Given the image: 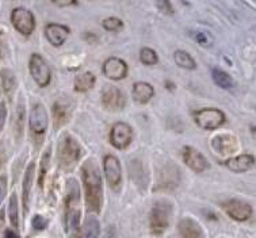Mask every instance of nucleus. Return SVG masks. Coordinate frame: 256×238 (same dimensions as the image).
Masks as SVG:
<instances>
[{
	"label": "nucleus",
	"instance_id": "f3484780",
	"mask_svg": "<svg viewBox=\"0 0 256 238\" xmlns=\"http://www.w3.org/2000/svg\"><path fill=\"white\" fill-rule=\"evenodd\" d=\"M70 35V28L64 24L49 23L45 27V37L53 46H61Z\"/></svg>",
	"mask_w": 256,
	"mask_h": 238
},
{
	"label": "nucleus",
	"instance_id": "2f4dec72",
	"mask_svg": "<svg viewBox=\"0 0 256 238\" xmlns=\"http://www.w3.org/2000/svg\"><path fill=\"white\" fill-rule=\"evenodd\" d=\"M156 5H158V8L160 9L164 15L174 14L172 4H171V1H170V0H156Z\"/></svg>",
	"mask_w": 256,
	"mask_h": 238
},
{
	"label": "nucleus",
	"instance_id": "f8f14e48",
	"mask_svg": "<svg viewBox=\"0 0 256 238\" xmlns=\"http://www.w3.org/2000/svg\"><path fill=\"white\" fill-rule=\"evenodd\" d=\"M103 73L110 80H122L128 75V64L118 57H110L103 64Z\"/></svg>",
	"mask_w": 256,
	"mask_h": 238
},
{
	"label": "nucleus",
	"instance_id": "9b49d317",
	"mask_svg": "<svg viewBox=\"0 0 256 238\" xmlns=\"http://www.w3.org/2000/svg\"><path fill=\"white\" fill-rule=\"evenodd\" d=\"M48 112L45 107L42 106L41 103L34 104L32 111H30V118H28V125L30 129L33 131L34 134L42 136L48 129Z\"/></svg>",
	"mask_w": 256,
	"mask_h": 238
},
{
	"label": "nucleus",
	"instance_id": "473e14b6",
	"mask_svg": "<svg viewBox=\"0 0 256 238\" xmlns=\"http://www.w3.org/2000/svg\"><path fill=\"white\" fill-rule=\"evenodd\" d=\"M48 226V221L42 215H36L33 218V228L37 230H44Z\"/></svg>",
	"mask_w": 256,
	"mask_h": 238
},
{
	"label": "nucleus",
	"instance_id": "b1692460",
	"mask_svg": "<svg viewBox=\"0 0 256 238\" xmlns=\"http://www.w3.org/2000/svg\"><path fill=\"white\" fill-rule=\"evenodd\" d=\"M99 233H100V226H99L98 220L94 217H90L84 222L80 238H98Z\"/></svg>",
	"mask_w": 256,
	"mask_h": 238
},
{
	"label": "nucleus",
	"instance_id": "0eeeda50",
	"mask_svg": "<svg viewBox=\"0 0 256 238\" xmlns=\"http://www.w3.org/2000/svg\"><path fill=\"white\" fill-rule=\"evenodd\" d=\"M28 68H30V73L33 76L34 81L37 83L40 87H46L50 83V68L46 64V61L44 60L41 54L34 53L30 57L28 61Z\"/></svg>",
	"mask_w": 256,
	"mask_h": 238
},
{
	"label": "nucleus",
	"instance_id": "c756f323",
	"mask_svg": "<svg viewBox=\"0 0 256 238\" xmlns=\"http://www.w3.org/2000/svg\"><path fill=\"white\" fill-rule=\"evenodd\" d=\"M102 24L108 31H120L124 27V22L120 18H116V16L104 19Z\"/></svg>",
	"mask_w": 256,
	"mask_h": 238
},
{
	"label": "nucleus",
	"instance_id": "423d86ee",
	"mask_svg": "<svg viewBox=\"0 0 256 238\" xmlns=\"http://www.w3.org/2000/svg\"><path fill=\"white\" fill-rule=\"evenodd\" d=\"M11 22L15 30L20 33L22 35L28 37L30 34L34 31L36 27V19L32 11L24 8V7H18V8L12 9L11 12Z\"/></svg>",
	"mask_w": 256,
	"mask_h": 238
},
{
	"label": "nucleus",
	"instance_id": "a211bd4d",
	"mask_svg": "<svg viewBox=\"0 0 256 238\" xmlns=\"http://www.w3.org/2000/svg\"><path fill=\"white\" fill-rule=\"evenodd\" d=\"M225 165L232 172H247V171H251L255 167V157L251 156V154H240V156L230 157L229 160H226Z\"/></svg>",
	"mask_w": 256,
	"mask_h": 238
},
{
	"label": "nucleus",
	"instance_id": "72a5a7b5",
	"mask_svg": "<svg viewBox=\"0 0 256 238\" xmlns=\"http://www.w3.org/2000/svg\"><path fill=\"white\" fill-rule=\"evenodd\" d=\"M194 37H196V42L200 43V45H204V46H210L212 42H213V41H212V38H210L206 33H196Z\"/></svg>",
	"mask_w": 256,
	"mask_h": 238
},
{
	"label": "nucleus",
	"instance_id": "20e7f679",
	"mask_svg": "<svg viewBox=\"0 0 256 238\" xmlns=\"http://www.w3.org/2000/svg\"><path fill=\"white\" fill-rule=\"evenodd\" d=\"M82 209H80L79 184L74 180L68 182V196H66V228L70 232L79 229Z\"/></svg>",
	"mask_w": 256,
	"mask_h": 238
},
{
	"label": "nucleus",
	"instance_id": "5701e85b",
	"mask_svg": "<svg viewBox=\"0 0 256 238\" xmlns=\"http://www.w3.org/2000/svg\"><path fill=\"white\" fill-rule=\"evenodd\" d=\"M212 77L214 80L216 84L224 89H232L233 85H234V81H233L232 77L225 70H221L218 68L212 69Z\"/></svg>",
	"mask_w": 256,
	"mask_h": 238
},
{
	"label": "nucleus",
	"instance_id": "c9c22d12",
	"mask_svg": "<svg viewBox=\"0 0 256 238\" xmlns=\"http://www.w3.org/2000/svg\"><path fill=\"white\" fill-rule=\"evenodd\" d=\"M6 118H7V108H6L4 103H0V131L4 127Z\"/></svg>",
	"mask_w": 256,
	"mask_h": 238
},
{
	"label": "nucleus",
	"instance_id": "7ed1b4c3",
	"mask_svg": "<svg viewBox=\"0 0 256 238\" xmlns=\"http://www.w3.org/2000/svg\"><path fill=\"white\" fill-rule=\"evenodd\" d=\"M172 220V205L167 201L156 202L150 210V232L154 236H163Z\"/></svg>",
	"mask_w": 256,
	"mask_h": 238
},
{
	"label": "nucleus",
	"instance_id": "4468645a",
	"mask_svg": "<svg viewBox=\"0 0 256 238\" xmlns=\"http://www.w3.org/2000/svg\"><path fill=\"white\" fill-rule=\"evenodd\" d=\"M224 210L226 211V214L236 221H247L252 215L251 206L242 201H228L224 203Z\"/></svg>",
	"mask_w": 256,
	"mask_h": 238
},
{
	"label": "nucleus",
	"instance_id": "9d476101",
	"mask_svg": "<svg viewBox=\"0 0 256 238\" xmlns=\"http://www.w3.org/2000/svg\"><path fill=\"white\" fill-rule=\"evenodd\" d=\"M103 169H104V176L108 180V186L112 188H116L120 186L122 180V169L120 160L112 154H108L103 159Z\"/></svg>",
	"mask_w": 256,
	"mask_h": 238
},
{
	"label": "nucleus",
	"instance_id": "cd10ccee",
	"mask_svg": "<svg viewBox=\"0 0 256 238\" xmlns=\"http://www.w3.org/2000/svg\"><path fill=\"white\" fill-rule=\"evenodd\" d=\"M140 60L144 65H156L158 58V54H156V51H154V49H150V47H144V49H141L140 51Z\"/></svg>",
	"mask_w": 256,
	"mask_h": 238
},
{
	"label": "nucleus",
	"instance_id": "f03ea898",
	"mask_svg": "<svg viewBox=\"0 0 256 238\" xmlns=\"http://www.w3.org/2000/svg\"><path fill=\"white\" fill-rule=\"evenodd\" d=\"M82 157V148L78 141L70 134H64L58 141L57 159L64 169H72Z\"/></svg>",
	"mask_w": 256,
	"mask_h": 238
},
{
	"label": "nucleus",
	"instance_id": "a878e982",
	"mask_svg": "<svg viewBox=\"0 0 256 238\" xmlns=\"http://www.w3.org/2000/svg\"><path fill=\"white\" fill-rule=\"evenodd\" d=\"M174 60L176 62L178 66H180L183 69L192 70L196 68V64L194 58L184 50H176L174 53Z\"/></svg>",
	"mask_w": 256,
	"mask_h": 238
},
{
	"label": "nucleus",
	"instance_id": "1a4fd4ad",
	"mask_svg": "<svg viewBox=\"0 0 256 238\" xmlns=\"http://www.w3.org/2000/svg\"><path fill=\"white\" fill-rule=\"evenodd\" d=\"M133 140V130L125 122H118L112 129L110 133V142L114 148L120 150L126 149Z\"/></svg>",
	"mask_w": 256,
	"mask_h": 238
},
{
	"label": "nucleus",
	"instance_id": "aec40b11",
	"mask_svg": "<svg viewBox=\"0 0 256 238\" xmlns=\"http://www.w3.org/2000/svg\"><path fill=\"white\" fill-rule=\"evenodd\" d=\"M53 118H54V127L60 129L64 126L70 118V108L66 103L57 100L53 106Z\"/></svg>",
	"mask_w": 256,
	"mask_h": 238
},
{
	"label": "nucleus",
	"instance_id": "2eb2a0df",
	"mask_svg": "<svg viewBox=\"0 0 256 238\" xmlns=\"http://www.w3.org/2000/svg\"><path fill=\"white\" fill-rule=\"evenodd\" d=\"M212 146L213 149L221 156H228V154L236 153L238 149V140L236 137L230 136V134H221V136H216L212 140Z\"/></svg>",
	"mask_w": 256,
	"mask_h": 238
},
{
	"label": "nucleus",
	"instance_id": "393cba45",
	"mask_svg": "<svg viewBox=\"0 0 256 238\" xmlns=\"http://www.w3.org/2000/svg\"><path fill=\"white\" fill-rule=\"evenodd\" d=\"M0 76H2L3 89H4L6 95L11 99L15 91V85H16V80H15L14 72H12L11 69H3L2 72H0Z\"/></svg>",
	"mask_w": 256,
	"mask_h": 238
},
{
	"label": "nucleus",
	"instance_id": "dca6fc26",
	"mask_svg": "<svg viewBox=\"0 0 256 238\" xmlns=\"http://www.w3.org/2000/svg\"><path fill=\"white\" fill-rule=\"evenodd\" d=\"M179 238H206L200 225L192 218H182L178 225Z\"/></svg>",
	"mask_w": 256,
	"mask_h": 238
},
{
	"label": "nucleus",
	"instance_id": "6ab92c4d",
	"mask_svg": "<svg viewBox=\"0 0 256 238\" xmlns=\"http://www.w3.org/2000/svg\"><path fill=\"white\" fill-rule=\"evenodd\" d=\"M154 89L149 83H145V81H138L133 85V92H132V96H133V100L140 104H145L148 103L150 99L154 98Z\"/></svg>",
	"mask_w": 256,
	"mask_h": 238
},
{
	"label": "nucleus",
	"instance_id": "7c9ffc66",
	"mask_svg": "<svg viewBox=\"0 0 256 238\" xmlns=\"http://www.w3.org/2000/svg\"><path fill=\"white\" fill-rule=\"evenodd\" d=\"M49 160H50V149H48L44 153V157L41 160V173H40V184H42V180L46 175V171L49 169Z\"/></svg>",
	"mask_w": 256,
	"mask_h": 238
},
{
	"label": "nucleus",
	"instance_id": "f257e3e1",
	"mask_svg": "<svg viewBox=\"0 0 256 238\" xmlns=\"http://www.w3.org/2000/svg\"><path fill=\"white\" fill-rule=\"evenodd\" d=\"M82 180L86 191V203L90 211L99 213L103 202V183L100 169L95 160L90 159L82 167Z\"/></svg>",
	"mask_w": 256,
	"mask_h": 238
},
{
	"label": "nucleus",
	"instance_id": "f704fd0d",
	"mask_svg": "<svg viewBox=\"0 0 256 238\" xmlns=\"http://www.w3.org/2000/svg\"><path fill=\"white\" fill-rule=\"evenodd\" d=\"M6 191H7V179L3 175H0V203L4 199Z\"/></svg>",
	"mask_w": 256,
	"mask_h": 238
},
{
	"label": "nucleus",
	"instance_id": "c85d7f7f",
	"mask_svg": "<svg viewBox=\"0 0 256 238\" xmlns=\"http://www.w3.org/2000/svg\"><path fill=\"white\" fill-rule=\"evenodd\" d=\"M8 213H10V220H11V224L14 225L15 228H18V224H19L18 198H16L15 194H12V195H11V199H10Z\"/></svg>",
	"mask_w": 256,
	"mask_h": 238
},
{
	"label": "nucleus",
	"instance_id": "4c0bfd02",
	"mask_svg": "<svg viewBox=\"0 0 256 238\" xmlns=\"http://www.w3.org/2000/svg\"><path fill=\"white\" fill-rule=\"evenodd\" d=\"M4 238H19V236L15 233L14 230H6Z\"/></svg>",
	"mask_w": 256,
	"mask_h": 238
},
{
	"label": "nucleus",
	"instance_id": "412c9836",
	"mask_svg": "<svg viewBox=\"0 0 256 238\" xmlns=\"http://www.w3.org/2000/svg\"><path fill=\"white\" fill-rule=\"evenodd\" d=\"M34 176H36V164L32 163L26 169L24 179V211L28 210V203H30V194L33 187Z\"/></svg>",
	"mask_w": 256,
	"mask_h": 238
},
{
	"label": "nucleus",
	"instance_id": "bb28decb",
	"mask_svg": "<svg viewBox=\"0 0 256 238\" xmlns=\"http://www.w3.org/2000/svg\"><path fill=\"white\" fill-rule=\"evenodd\" d=\"M24 111H26V106H24V98H19L18 106H16V112H15V131H16L18 138H20L22 134H24Z\"/></svg>",
	"mask_w": 256,
	"mask_h": 238
},
{
	"label": "nucleus",
	"instance_id": "6e6552de",
	"mask_svg": "<svg viewBox=\"0 0 256 238\" xmlns=\"http://www.w3.org/2000/svg\"><path fill=\"white\" fill-rule=\"evenodd\" d=\"M102 104L106 110L112 112H120L125 107V95L122 94L120 88H116L114 85H104L100 94Z\"/></svg>",
	"mask_w": 256,
	"mask_h": 238
},
{
	"label": "nucleus",
	"instance_id": "4be33fe9",
	"mask_svg": "<svg viewBox=\"0 0 256 238\" xmlns=\"http://www.w3.org/2000/svg\"><path fill=\"white\" fill-rule=\"evenodd\" d=\"M96 83V77L91 72H86L83 75L78 76L74 79V89L78 92H87L88 89H91Z\"/></svg>",
	"mask_w": 256,
	"mask_h": 238
},
{
	"label": "nucleus",
	"instance_id": "ddd939ff",
	"mask_svg": "<svg viewBox=\"0 0 256 238\" xmlns=\"http://www.w3.org/2000/svg\"><path fill=\"white\" fill-rule=\"evenodd\" d=\"M183 160L188 168H191L194 172H204L205 169H208L209 164L204 157V154L198 152L191 146H184L183 148Z\"/></svg>",
	"mask_w": 256,
	"mask_h": 238
},
{
	"label": "nucleus",
	"instance_id": "39448f33",
	"mask_svg": "<svg viewBox=\"0 0 256 238\" xmlns=\"http://www.w3.org/2000/svg\"><path fill=\"white\" fill-rule=\"evenodd\" d=\"M192 117L196 125L205 130H216L220 126H222L225 122L224 112L217 108H204V110L194 112Z\"/></svg>",
	"mask_w": 256,
	"mask_h": 238
},
{
	"label": "nucleus",
	"instance_id": "e433bc0d",
	"mask_svg": "<svg viewBox=\"0 0 256 238\" xmlns=\"http://www.w3.org/2000/svg\"><path fill=\"white\" fill-rule=\"evenodd\" d=\"M52 1L58 7H70L76 3V0H52Z\"/></svg>",
	"mask_w": 256,
	"mask_h": 238
}]
</instances>
